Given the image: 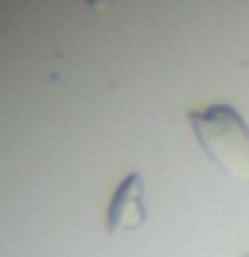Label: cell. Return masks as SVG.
Returning a JSON list of instances; mask_svg holds the SVG:
<instances>
[{
	"label": "cell",
	"instance_id": "1",
	"mask_svg": "<svg viewBox=\"0 0 249 257\" xmlns=\"http://www.w3.org/2000/svg\"><path fill=\"white\" fill-rule=\"evenodd\" d=\"M191 128L195 141L218 160V168H226L237 179H249V128L233 105L191 109Z\"/></svg>",
	"mask_w": 249,
	"mask_h": 257
},
{
	"label": "cell",
	"instance_id": "2",
	"mask_svg": "<svg viewBox=\"0 0 249 257\" xmlns=\"http://www.w3.org/2000/svg\"><path fill=\"white\" fill-rule=\"evenodd\" d=\"M144 218V203H140V176H125V183L117 187V195L109 199L105 222L113 230H125V226H137Z\"/></svg>",
	"mask_w": 249,
	"mask_h": 257
}]
</instances>
